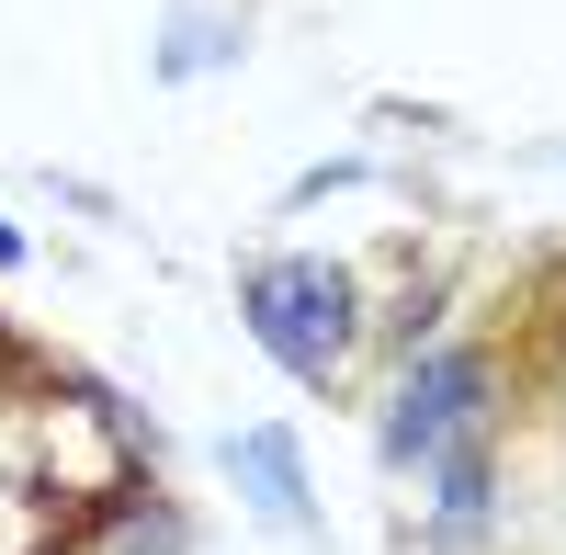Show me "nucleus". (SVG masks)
<instances>
[{"label":"nucleus","mask_w":566,"mask_h":555,"mask_svg":"<svg viewBox=\"0 0 566 555\" xmlns=\"http://www.w3.org/2000/svg\"><path fill=\"white\" fill-rule=\"evenodd\" d=\"M555 306H566V295H555ZM555 352H566V317H555Z\"/></svg>","instance_id":"1"}]
</instances>
